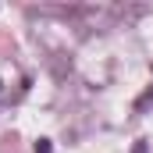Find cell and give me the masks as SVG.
Segmentation results:
<instances>
[{
  "label": "cell",
  "mask_w": 153,
  "mask_h": 153,
  "mask_svg": "<svg viewBox=\"0 0 153 153\" xmlns=\"http://www.w3.org/2000/svg\"><path fill=\"white\" fill-rule=\"evenodd\" d=\"M32 150H36V153H50V139H39Z\"/></svg>",
  "instance_id": "cell-1"
}]
</instances>
